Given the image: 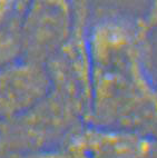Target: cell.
I'll return each instance as SVG.
<instances>
[{
    "label": "cell",
    "mask_w": 157,
    "mask_h": 158,
    "mask_svg": "<svg viewBox=\"0 0 157 158\" xmlns=\"http://www.w3.org/2000/svg\"><path fill=\"white\" fill-rule=\"evenodd\" d=\"M50 80L34 64L16 65L0 70V117L32 107L44 97Z\"/></svg>",
    "instance_id": "obj_4"
},
{
    "label": "cell",
    "mask_w": 157,
    "mask_h": 158,
    "mask_svg": "<svg viewBox=\"0 0 157 158\" xmlns=\"http://www.w3.org/2000/svg\"><path fill=\"white\" fill-rule=\"evenodd\" d=\"M155 138H156V140H157V137H155Z\"/></svg>",
    "instance_id": "obj_7"
},
{
    "label": "cell",
    "mask_w": 157,
    "mask_h": 158,
    "mask_svg": "<svg viewBox=\"0 0 157 158\" xmlns=\"http://www.w3.org/2000/svg\"><path fill=\"white\" fill-rule=\"evenodd\" d=\"M156 86H157V82H156Z\"/></svg>",
    "instance_id": "obj_8"
},
{
    "label": "cell",
    "mask_w": 157,
    "mask_h": 158,
    "mask_svg": "<svg viewBox=\"0 0 157 158\" xmlns=\"http://www.w3.org/2000/svg\"><path fill=\"white\" fill-rule=\"evenodd\" d=\"M73 25V0H31L23 20V41L32 51L53 55L67 40Z\"/></svg>",
    "instance_id": "obj_3"
},
{
    "label": "cell",
    "mask_w": 157,
    "mask_h": 158,
    "mask_svg": "<svg viewBox=\"0 0 157 158\" xmlns=\"http://www.w3.org/2000/svg\"><path fill=\"white\" fill-rule=\"evenodd\" d=\"M145 25L151 31L157 28V0H151L149 8L144 17H142Z\"/></svg>",
    "instance_id": "obj_6"
},
{
    "label": "cell",
    "mask_w": 157,
    "mask_h": 158,
    "mask_svg": "<svg viewBox=\"0 0 157 158\" xmlns=\"http://www.w3.org/2000/svg\"><path fill=\"white\" fill-rule=\"evenodd\" d=\"M67 146L84 158H157L155 137L133 130L80 126L68 135Z\"/></svg>",
    "instance_id": "obj_2"
},
{
    "label": "cell",
    "mask_w": 157,
    "mask_h": 158,
    "mask_svg": "<svg viewBox=\"0 0 157 158\" xmlns=\"http://www.w3.org/2000/svg\"><path fill=\"white\" fill-rule=\"evenodd\" d=\"M151 34L142 17L124 15L107 16L88 27L89 124L157 137Z\"/></svg>",
    "instance_id": "obj_1"
},
{
    "label": "cell",
    "mask_w": 157,
    "mask_h": 158,
    "mask_svg": "<svg viewBox=\"0 0 157 158\" xmlns=\"http://www.w3.org/2000/svg\"><path fill=\"white\" fill-rule=\"evenodd\" d=\"M19 0H0V29L10 20L15 9H17Z\"/></svg>",
    "instance_id": "obj_5"
}]
</instances>
